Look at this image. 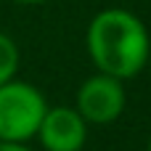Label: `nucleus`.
<instances>
[{
    "instance_id": "obj_1",
    "label": "nucleus",
    "mask_w": 151,
    "mask_h": 151,
    "mask_svg": "<svg viewBox=\"0 0 151 151\" xmlns=\"http://www.w3.org/2000/svg\"><path fill=\"white\" fill-rule=\"evenodd\" d=\"M88 50L104 74L127 80L149 61V35L138 16L122 8H109L88 27Z\"/></svg>"
},
{
    "instance_id": "obj_2",
    "label": "nucleus",
    "mask_w": 151,
    "mask_h": 151,
    "mask_svg": "<svg viewBox=\"0 0 151 151\" xmlns=\"http://www.w3.org/2000/svg\"><path fill=\"white\" fill-rule=\"evenodd\" d=\"M48 106L37 88L27 82H3L0 85V141L24 143L37 135V127Z\"/></svg>"
},
{
    "instance_id": "obj_3",
    "label": "nucleus",
    "mask_w": 151,
    "mask_h": 151,
    "mask_svg": "<svg viewBox=\"0 0 151 151\" xmlns=\"http://www.w3.org/2000/svg\"><path fill=\"white\" fill-rule=\"evenodd\" d=\"M125 109V90L122 82L111 74H96L82 82L77 93V111L82 114L85 122L106 125L114 122Z\"/></svg>"
},
{
    "instance_id": "obj_4",
    "label": "nucleus",
    "mask_w": 151,
    "mask_h": 151,
    "mask_svg": "<svg viewBox=\"0 0 151 151\" xmlns=\"http://www.w3.org/2000/svg\"><path fill=\"white\" fill-rule=\"evenodd\" d=\"M37 135L48 151H80L88 135V122L77 109L56 106L45 111Z\"/></svg>"
},
{
    "instance_id": "obj_5",
    "label": "nucleus",
    "mask_w": 151,
    "mask_h": 151,
    "mask_svg": "<svg viewBox=\"0 0 151 151\" xmlns=\"http://www.w3.org/2000/svg\"><path fill=\"white\" fill-rule=\"evenodd\" d=\"M16 66H19V50H16V45H13L11 37L0 35V85L8 82L16 74Z\"/></svg>"
},
{
    "instance_id": "obj_6",
    "label": "nucleus",
    "mask_w": 151,
    "mask_h": 151,
    "mask_svg": "<svg viewBox=\"0 0 151 151\" xmlns=\"http://www.w3.org/2000/svg\"><path fill=\"white\" fill-rule=\"evenodd\" d=\"M0 151H29L24 143H16V141H0Z\"/></svg>"
},
{
    "instance_id": "obj_7",
    "label": "nucleus",
    "mask_w": 151,
    "mask_h": 151,
    "mask_svg": "<svg viewBox=\"0 0 151 151\" xmlns=\"http://www.w3.org/2000/svg\"><path fill=\"white\" fill-rule=\"evenodd\" d=\"M19 3H42V0H19Z\"/></svg>"
},
{
    "instance_id": "obj_8",
    "label": "nucleus",
    "mask_w": 151,
    "mask_h": 151,
    "mask_svg": "<svg viewBox=\"0 0 151 151\" xmlns=\"http://www.w3.org/2000/svg\"><path fill=\"white\" fill-rule=\"evenodd\" d=\"M149 151H151V141H149Z\"/></svg>"
}]
</instances>
